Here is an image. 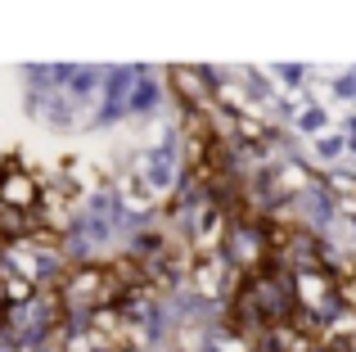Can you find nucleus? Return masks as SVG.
<instances>
[{
  "mask_svg": "<svg viewBox=\"0 0 356 352\" xmlns=\"http://www.w3.org/2000/svg\"><path fill=\"white\" fill-rule=\"evenodd\" d=\"M86 335L104 352H131V348H140L145 330L136 326V317H131L127 307H99V312H90Z\"/></svg>",
  "mask_w": 356,
  "mask_h": 352,
  "instance_id": "1",
  "label": "nucleus"
},
{
  "mask_svg": "<svg viewBox=\"0 0 356 352\" xmlns=\"http://www.w3.org/2000/svg\"><path fill=\"white\" fill-rule=\"evenodd\" d=\"M176 86V95H181L185 113H203V118H217V95H212L208 77H203L199 68H172L167 72Z\"/></svg>",
  "mask_w": 356,
  "mask_h": 352,
  "instance_id": "2",
  "label": "nucleus"
},
{
  "mask_svg": "<svg viewBox=\"0 0 356 352\" xmlns=\"http://www.w3.org/2000/svg\"><path fill=\"white\" fill-rule=\"evenodd\" d=\"M230 226H235V221H230L226 212L217 208V203H208V208H203V221H199V230H194V239H190L194 257H217L221 248H226V235H230Z\"/></svg>",
  "mask_w": 356,
  "mask_h": 352,
  "instance_id": "3",
  "label": "nucleus"
},
{
  "mask_svg": "<svg viewBox=\"0 0 356 352\" xmlns=\"http://www.w3.org/2000/svg\"><path fill=\"white\" fill-rule=\"evenodd\" d=\"M190 275H194V289L208 294V298H217V294L226 289V262H221V253L217 257H194Z\"/></svg>",
  "mask_w": 356,
  "mask_h": 352,
  "instance_id": "4",
  "label": "nucleus"
},
{
  "mask_svg": "<svg viewBox=\"0 0 356 352\" xmlns=\"http://www.w3.org/2000/svg\"><path fill=\"white\" fill-rule=\"evenodd\" d=\"M330 280H334V303H343L348 312H356V262H334Z\"/></svg>",
  "mask_w": 356,
  "mask_h": 352,
  "instance_id": "5",
  "label": "nucleus"
},
{
  "mask_svg": "<svg viewBox=\"0 0 356 352\" xmlns=\"http://www.w3.org/2000/svg\"><path fill=\"white\" fill-rule=\"evenodd\" d=\"M23 244H27V248H41V253H59V248H63V230H54V226H45V221L32 217Z\"/></svg>",
  "mask_w": 356,
  "mask_h": 352,
  "instance_id": "6",
  "label": "nucleus"
}]
</instances>
